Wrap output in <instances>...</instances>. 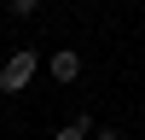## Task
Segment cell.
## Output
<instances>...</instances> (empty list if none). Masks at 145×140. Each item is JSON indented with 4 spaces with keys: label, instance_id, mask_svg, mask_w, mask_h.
Wrapping results in <instances>:
<instances>
[{
    "label": "cell",
    "instance_id": "obj_1",
    "mask_svg": "<svg viewBox=\"0 0 145 140\" xmlns=\"http://www.w3.org/2000/svg\"><path fill=\"white\" fill-rule=\"evenodd\" d=\"M35 70H41V53H35V47H18V53L0 64V93H23L35 82Z\"/></svg>",
    "mask_w": 145,
    "mask_h": 140
},
{
    "label": "cell",
    "instance_id": "obj_2",
    "mask_svg": "<svg viewBox=\"0 0 145 140\" xmlns=\"http://www.w3.org/2000/svg\"><path fill=\"white\" fill-rule=\"evenodd\" d=\"M46 76L52 82H81V53L76 47H58V53L46 58Z\"/></svg>",
    "mask_w": 145,
    "mask_h": 140
},
{
    "label": "cell",
    "instance_id": "obj_3",
    "mask_svg": "<svg viewBox=\"0 0 145 140\" xmlns=\"http://www.w3.org/2000/svg\"><path fill=\"white\" fill-rule=\"evenodd\" d=\"M93 128H99V123H93V117H87V111H81V117H70V123H64V128H58V134H52V140H93Z\"/></svg>",
    "mask_w": 145,
    "mask_h": 140
},
{
    "label": "cell",
    "instance_id": "obj_4",
    "mask_svg": "<svg viewBox=\"0 0 145 140\" xmlns=\"http://www.w3.org/2000/svg\"><path fill=\"white\" fill-rule=\"evenodd\" d=\"M41 6H46V0H6V12H12V18H35Z\"/></svg>",
    "mask_w": 145,
    "mask_h": 140
},
{
    "label": "cell",
    "instance_id": "obj_5",
    "mask_svg": "<svg viewBox=\"0 0 145 140\" xmlns=\"http://www.w3.org/2000/svg\"><path fill=\"white\" fill-rule=\"evenodd\" d=\"M93 140H128L122 128H93Z\"/></svg>",
    "mask_w": 145,
    "mask_h": 140
}]
</instances>
